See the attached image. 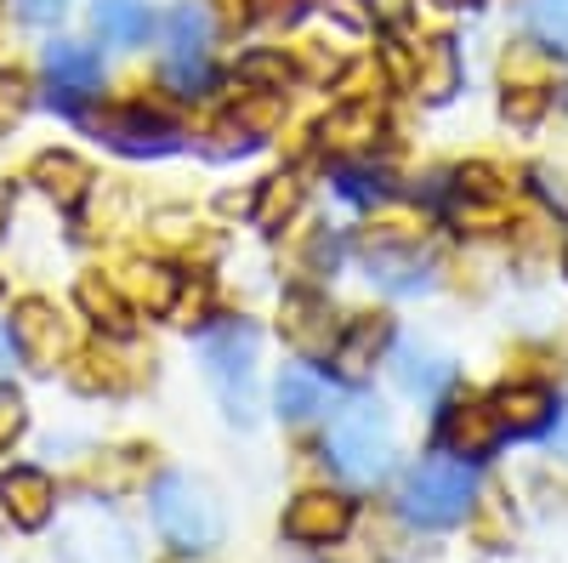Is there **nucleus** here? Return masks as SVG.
<instances>
[{"label": "nucleus", "instance_id": "1", "mask_svg": "<svg viewBox=\"0 0 568 563\" xmlns=\"http://www.w3.org/2000/svg\"><path fill=\"white\" fill-rule=\"evenodd\" d=\"M324 461H329V473L347 479L353 490L382 484L398 466V433H393L387 410L375 399L336 404L329 410V433H324Z\"/></svg>", "mask_w": 568, "mask_h": 563}, {"label": "nucleus", "instance_id": "2", "mask_svg": "<svg viewBox=\"0 0 568 563\" xmlns=\"http://www.w3.org/2000/svg\"><path fill=\"white\" fill-rule=\"evenodd\" d=\"M471 506H478V473H471V461H460L449 450L415 461L398 490V512L415 530H449V524L471 519Z\"/></svg>", "mask_w": 568, "mask_h": 563}, {"label": "nucleus", "instance_id": "3", "mask_svg": "<svg viewBox=\"0 0 568 563\" xmlns=\"http://www.w3.org/2000/svg\"><path fill=\"white\" fill-rule=\"evenodd\" d=\"M149 506H154V530L182 557H200V552L222 546V501H216V490L205 479L160 473L154 490H149Z\"/></svg>", "mask_w": 568, "mask_h": 563}, {"label": "nucleus", "instance_id": "4", "mask_svg": "<svg viewBox=\"0 0 568 563\" xmlns=\"http://www.w3.org/2000/svg\"><path fill=\"white\" fill-rule=\"evenodd\" d=\"M256 353H262V336H256L251 319H216L200 336L205 375H211L222 410L240 421V428L256 421Z\"/></svg>", "mask_w": 568, "mask_h": 563}, {"label": "nucleus", "instance_id": "5", "mask_svg": "<svg viewBox=\"0 0 568 563\" xmlns=\"http://www.w3.org/2000/svg\"><path fill=\"white\" fill-rule=\"evenodd\" d=\"M165 52H160V80L176 98H205L211 91V46H216V12L205 0H176L165 12Z\"/></svg>", "mask_w": 568, "mask_h": 563}, {"label": "nucleus", "instance_id": "6", "mask_svg": "<svg viewBox=\"0 0 568 563\" xmlns=\"http://www.w3.org/2000/svg\"><path fill=\"white\" fill-rule=\"evenodd\" d=\"M58 563H142L131 546V530L103 501H69L58 512Z\"/></svg>", "mask_w": 568, "mask_h": 563}, {"label": "nucleus", "instance_id": "7", "mask_svg": "<svg viewBox=\"0 0 568 563\" xmlns=\"http://www.w3.org/2000/svg\"><path fill=\"white\" fill-rule=\"evenodd\" d=\"M12 348L29 370H58V364L74 359V331L52 302L29 296V302L12 308Z\"/></svg>", "mask_w": 568, "mask_h": 563}, {"label": "nucleus", "instance_id": "8", "mask_svg": "<svg viewBox=\"0 0 568 563\" xmlns=\"http://www.w3.org/2000/svg\"><path fill=\"white\" fill-rule=\"evenodd\" d=\"M40 74H45L52 103L80 114L91 98H98V86H103V58H98V46H85V40H52L45 58H40Z\"/></svg>", "mask_w": 568, "mask_h": 563}, {"label": "nucleus", "instance_id": "9", "mask_svg": "<svg viewBox=\"0 0 568 563\" xmlns=\"http://www.w3.org/2000/svg\"><path fill=\"white\" fill-rule=\"evenodd\" d=\"M278 331L307 364H329V353H336V342H342V319H336V308H329V296L291 291L284 296V313H278Z\"/></svg>", "mask_w": 568, "mask_h": 563}, {"label": "nucleus", "instance_id": "10", "mask_svg": "<svg viewBox=\"0 0 568 563\" xmlns=\"http://www.w3.org/2000/svg\"><path fill=\"white\" fill-rule=\"evenodd\" d=\"M353 530V501L342 490H302L284 506V535L302 546H329Z\"/></svg>", "mask_w": 568, "mask_h": 563}, {"label": "nucleus", "instance_id": "11", "mask_svg": "<svg viewBox=\"0 0 568 563\" xmlns=\"http://www.w3.org/2000/svg\"><path fill=\"white\" fill-rule=\"evenodd\" d=\"M500 439H506V428H500V415H495L489 399H455V404L444 410V421H438V444H444L449 455H460V461L495 455Z\"/></svg>", "mask_w": 568, "mask_h": 563}, {"label": "nucleus", "instance_id": "12", "mask_svg": "<svg viewBox=\"0 0 568 563\" xmlns=\"http://www.w3.org/2000/svg\"><path fill=\"white\" fill-rule=\"evenodd\" d=\"M98 131L109 137V143H114L120 154H149V160H160V154L182 149V131H176L171 120H160L149 103H125V109L103 114V120H98Z\"/></svg>", "mask_w": 568, "mask_h": 563}, {"label": "nucleus", "instance_id": "13", "mask_svg": "<svg viewBox=\"0 0 568 563\" xmlns=\"http://www.w3.org/2000/svg\"><path fill=\"white\" fill-rule=\"evenodd\" d=\"M273 410H278V421H291V428H307V421L336 410V388H329V375L307 359L284 364L278 382H273Z\"/></svg>", "mask_w": 568, "mask_h": 563}, {"label": "nucleus", "instance_id": "14", "mask_svg": "<svg viewBox=\"0 0 568 563\" xmlns=\"http://www.w3.org/2000/svg\"><path fill=\"white\" fill-rule=\"evenodd\" d=\"M0 512H7L18 530H45L58 519L52 473H40V466H7V473H0Z\"/></svg>", "mask_w": 568, "mask_h": 563}, {"label": "nucleus", "instance_id": "15", "mask_svg": "<svg viewBox=\"0 0 568 563\" xmlns=\"http://www.w3.org/2000/svg\"><path fill=\"white\" fill-rule=\"evenodd\" d=\"M318 143L336 149V154H369L375 143H382V103L375 98H347L336 103L324 120H318Z\"/></svg>", "mask_w": 568, "mask_h": 563}, {"label": "nucleus", "instance_id": "16", "mask_svg": "<svg viewBox=\"0 0 568 563\" xmlns=\"http://www.w3.org/2000/svg\"><path fill=\"white\" fill-rule=\"evenodd\" d=\"M387 348H393V319L364 313V319H347L342 324V342H336V353H329V364H336L347 382H364Z\"/></svg>", "mask_w": 568, "mask_h": 563}, {"label": "nucleus", "instance_id": "17", "mask_svg": "<svg viewBox=\"0 0 568 563\" xmlns=\"http://www.w3.org/2000/svg\"><path fill=\"white\" fill-rule=\"evenodd\" d=\"M369 279L382 285L387 296H420L433 285V257L420 245H369Z\"/></svg>", "mask_w": 568, "mask_h": 563}, {"label": "nucleus", "instance_id": "18", "mask_svg": "<svg viewBox=\"0 0 568 563\" xmlns=\"http://www.w3.org/2000/svg\"><path fill=\"white\" fill-rule=\"evenodd\" d=\"M489 404H495L500 428H506L511 439H535V433H546V428H551V415H557V399H551V388H540V382H506Z\"/></svg>", "mask_w": 568, "mask_h": 563}, {"label": "nucleus", "instance_id": "19", "mask_svg": "<svg viewBox=\"0 0 568 563\" xmlns=\"http://www.w3.org/2000/svg\"><path fill=\"white\" fill-rule=\"evenodd\" d=\"M393 382L409 393V399H438L449 382H455V364L426 348V342H398L393 348Z\"/></svg>", "mask_w": 568, "mask_h": 563}, {"label": "nucleus", "instance_id": "20", "mask_svg": "<svg viewBox=\"0 0 568 563\" xmlns=\"http://www.w3.org/2000/svg\"><path fill=\"white\" fill-rule=\"evenodd\" d=\"M29 182H40V188H45V194H52L63 211H80V205L91 200V165H85V160H74V154H63V149L34 154Z\"/></svg>", "mask_w": 568, "mask_h": 563}, {"label": "nucleus", "instance_id": "21", "mask_svg": "<svg viewBox=\"0 0 568 563\" xmlns=\"http://www.w3.org/2000/svg\"><path fill=\"white\" fill-rule=\"evenodd\" d=\"M415 98L426 103H444L460 91V46L455 40H420L415 46Z\"/></svg>", "mask_w": 568, "mask_h": 563}, {"label": "nucleus", "instance_id": "22", "mask_svg": "<svg viewBox=\"0 0 568 563\" xmlns=\"http://www.w3.org/2000/svg\"><path fill=\"white\" fill-rule=\"evenodd\" d=\"M74 302H80V313L98 324L103 336H131V319H136V308L125 302V291L114 285V279H103V273H85L80 285H74Z\"/></svg>", "mask_w": 568, "mask_h": 563}, {"label": "nucleus", "instance_id": "23", "mask_svg": "<svg viewBox=\"0 0 568 563\" xmlns=\"http://www.w3.org/2000/svg\"><path fill=\"white\" fill-rule=\"evenodd\" d=\"M91 29L109 46H142L160 29V18H154L149 0H91Z\"/></svg>", "mask_w": 568, "mask_h": 563}, {"label": "nucleus", "instance_id": "24", "mask_svg": "<svg viewBox=\"0 0 568 563\" xmlns=\"http://www.w3.org/2000/svg\"><path fill=\"white\" fill-rule=\"evenodd\" d=\"M302 200H307V182H302L296 171L262 177V182L251 188V222H256V228H284V222H296Z\"/></svg>", "mask_w": 568, "mask_h": 563}, {"label": "nucleus", "instance_id": "25", "mask_svg": "<svg viewBox=\"0 0 568 563\" xmlns=\"http://www.w3.org/2000/svg\"><path fill=\"white\" fill-rule=\"evenodd\" d=\"M69 375H74V388L80 393H125L136 388V370L114 353V348H85L69 359Z\"/></svg>", "mask_w": 568, "mask_h": 563}, {"label": "nucleus", "instance_id": "26", "mask_svg": "<svg viewBox=\"0 0 568 563\" xmlns=\"http://www.w3.org/2000/svg\"><path fill=\"white\" fill-rule=\"evenodd\" d=\"M517 23L551 58H568V0H517Z\"/></svg>", "mask_w": 568, "mask_h": 563}, {"label": "nucleus", "instance_id": "27", "mask_svg": "<svg viewBox=\"0 0 568 563\" xmlns=\"http://www.w3.org/2000/svg\"><path fill=\"white\" fill-rule=\"evenodd\" d=\"M125 273L131 279H114V285L125 291V302L131 308H154V313H165L171 296H176V285H182V273H171L165 262H131Z\"/></svg>", "mask_w": 568, "mask_h": 563}, {"label": "nucleus", "instance_id": "28", "mask_svg": "<svg viewBox=\"0 0 568 563\" xmlns=\"http://www.w3.org/2000/svg\"><path fill=\"white\" fill-rule=\"evenodd\" d=\"M227 120L240 125V131H251L256 143H267V137L284 125V91H267V86H245L240 91V103L227 109Z\"/></svg>", "mask_w": 568, "mask_h": 563}, {"label": "nucleus", "instance_id": "29", "mask_svg": "<svg viewBox=\"0 0 568 563\" xmlns=\"http://www.w3.org/2000/svg\"><path fill=\"white\" fill-rule=\"evenodd\" d=\"M205 313H211V285H205L200 273H194V279L182 273V285H176V296H171L165 319H176V324H211Z\"/></svg>", "mask_w": 568, "mask_h": 563}, {"label": "nucleus", "instance_id": "30", "mask_svg": "<svg viewBox=\"0 0 568 563\" xmlns=\"http://www.w3.org/2000/svg\"><path fill=\"white\" fill-rule=\"evenodd\" d=\"M546 103H551V91H546V86H506L500 114H506L511 125H535V120L546 114Z\"/></svg>", "mask_w": 568, "mask_h": 563}, {"label": "nucleus", "instance_id": "31", "mask_svg": "<svg viewBox=\"0 0 568 563\" xmlns=\"http://www.w3.org/2000/svg\"><path fill=\"white\" fill-rule=\"evenodd\" d=\"M296 74V63L284 58V52H251L245 63H240V80H251V86H267V91H284V80Z\"/></svg>", "mask_w": 568, "mask_h": 563}, {"label": "nucleus", "instance_id": "32", "mask_svg": "<svg viewBox=\"0 0 568 563\" xmlns=\"http://www.w3.org/2000/svg\"><path fill=\"white\" fill-rule=\"evenodd\" d=\"M342 257H347V240H342L336 228H318L313 240H307V257L302 262H307V273H336Z\"/></svg>", "mask_w": 568, "mask_h": 563}, {"label": "nucleus", "instance_id": "33", "mask_svg": "<svg viewBox=\"0 0 568 563\" xmlns=\"http://www.w3.org/2000/svg\"><path fill=\"white\" fill-rule=\"evenodd\" d=\"M540 58H551V52H540L535 40L511 46V52H506V86H546V74H540Z\"/></svg>", "mask_w": 568, "mask_h": 563}, {"label": "nucleus", "instance_id": "34", "mask_svg": "<svg viewBox=\"0 0 568 563\" xmlns=\"http://www.w3.org/2000/svg\"><path fill=\"white\" fill-rule=\"evenodd\" d=\"M329 23H342L347 34H375V12L364 7V0H318Z\"/></svg>", "mask_w": 568, "mask_h": 563}, {"label": "nucleus", "instance_id": "35", "mask_svg": "<svg viewBox=\"0 0 568 563\" xmlns=\"http://www.w3.org/2000/svg\"><path fill=\"white\" fill-rule=\"evenodd\" d=\"M23 428H29V410H23V399H18L12 388H0V450H12Z\"/></svg>", "mask_w": 568, "mask_h": 563}, {"label": "nucleus", "instance_id": "36", "mask_svg": "<svg viewBox=\"0 0 568 563\" xmlns=\"http://www.w3.org/2000/svg\"><path fill=\"white\" fill-rule=\"evenodd\" d=\"M23 109H29V91H23V80L0 69V131H12V125L23 120Z\"/></svg>", "mask_w": 568, "mask_h": 563}, {"label": "nucleus", "instance_id": "37", "mask_svg": "<svg viewBox=\"0 0 568 563\" xmlns=\"http://www.w3.org/2000/svg\"><path fill=\"white\" fill-rule=\"evenodd\" d=\"M154 240L160 245H187L194 240V211H160L154 217Z\"/></svg>", "mask_w": 568, "mask_h": 563}, {"label": "nucleus", "instance_id": "38", "mask_svg": "<svg viewBox=\"0 0 568 563\" xmlns=\"http://www.w3.org/2000/svg\"><path fill=\"white\" fill-rule=\"evenodd\" d=\"M69 12V0H18V18L23 23H58Z\"/></svg>", "mask_w": 568, "mask_h": 563}, {"label": "nucleus", "instance_id": "39", "mask_svg": "<svg viewBox=\"0 0 568 563\" xmlns=\"http://www.w3.org/2000/svg\"><path fill=\"white\" fill-rule=\"evenodd\" d=\"M546 444H551V455H562V461H568V404H557L551 428H546Z\"/></svg>", "mask_w": 568, "mask_h": 563}, {"label": "nucleus", "instance_id": "40", "mask_svg": "<svg viewBox=\"0 0 568 563\" xmlns=\"http://www.w3.org/2000/svg\"><path fill=\"white\" fill-rule=\"evenodd\" d=\"M12 359H18V348H12V324H0V375L12 370Z\"/></svg>", "mask_w": 568, "mask_h": 563}, {"label": "nucleus", "instance_id": "41", "mask_svg": "<svg viewBox=\"0 0 568 563\" xmlns=\"http://www.w3.org/2000/svg\"><path fill=\"white\" fill-rule=\"evenodd\" d=\"M7 217H12V188H0V228H7Z\"/></svg>", "mask_w": 568, "mask_h": 563}, {"label": "nucleus", "instance_id": "42", "mask_svg": "<svg viewBox=\"0 0 568 563\" xmlns=\"http://www.w3.org/2000/svg\"><path fill=\"white\" fill-rule=\"evenodd\" d=\"M433 7H449V12H460V7H478V0H433Z\"/></svg>", "mask_w": 568, "mask_h": 563}, {"label": "nucleus", "instance_id": "43", "mask_svg": "<svg viewBox=\"0 0 568 563\" xmlns=\"http://www.w3.org/2000/svg\"><path fill=\"white\" fill-rule=\"evenodd\" d=\"M0 296H7V279H0Z\"/></svg>", "mask_w": 568, "mask_h": 563}, {"label": "nucleus", "instance_id": "44", "mask_svg": "<svg viewBox=\"0 0 568 563\" xmlns=\"http://www.w3.org/2000/svg\"><path fill=\"white\" fill-rule=\"evenodd\" d=\"M562 103H568V91H562Z\"/></svg>", "mask_w": 568, "mask_h": 563}, {"label": "nucleus", "instance_id": "45", "mask_svg": "<svg viewBox=\"0 0 568 563\" xmlns=\"http://www.w3.org/2000/svg\"><path fill=\"white\" fill-rule=\"evenodd\" d=\"M0 7H7V0H0Z\"/></svg>", "mask_w": 568, "mask_h": 563}]
</instances>
